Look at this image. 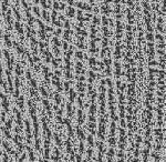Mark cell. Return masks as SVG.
I'll return each instance as SVG.
<instances>
[{
  "label": "cell",
  "instance_id": "ba28073f",
  "mask_svg": "<svg viewBox=\"0 0 166 162\" xmlns=\"http://www.w3.org/2000/svg\"><path fill=\"white\" fill-rule=\"evenodd\" d=\"M33 11H34V14H37V16H40V12H39V9H38L37 7H34V8H33Z\"/></svg>",
  "mask_w": 166,
  "mask_h": 162
},
{
  "label": "cell",
  "instance_id": "8992f818",
  "mask_svg": "<svg viewBox=\"0 0 166 162\" xmlns=\"http://www.w3.org/2000/svg\"><path fill=\"white\" fill-rule=\"evenodd\" d=\"M4 147H5V149H7L8 152H11V149H10V147H9V145H8L7 142H4Z\"/></svg>",
  "mask_w": 166,
  "mask_h": 162
},
{
  "label": "cell",
  "instance_id": "30bf717a",
  "mask_svg": "<svg viewBox=\"0 0 166 162\" xmlns=\"http://www.w3.org/2000/svg\"><path fill=\"white\" fill-rule=\"evenodd\" d=\"M1 37H2V35H1V30H0V38H1Z\"/></svg>",
  "mask_w": 166,
  "mask_h": 162
},
{
  "label": "cell",
  "instance_id": "52a82bcc",
  "mask_svg": "<svg viewBox=\"0 0 166 162\" xmlns=\"http://www.w3.org/2000/svg\"><path fill=\"white\" fill-rule=\"evenodd\" d=\"M14 14H16V16H17V19H18V20H20V19H21V17H20V14H19V11H18V10H16V8H14Z\"/></svg>",
  "mask_w": 166,
  "mask_h": 162
},
{
  "label": "cell",
  "instance_id": "277c9868",
  "mask_svg": "<svg viewBox=\"0 0 166 162\" xmlns=\"http://www.w3.org/2000/svg\"><path fill=\"white\" fill-rule=\"evenodd\" d=\"M23 99H24L23 97H21V98H20V100L18 101V104L20 106L21 109H23V107H24V106H23Z\"/></svg>",
  "mask_w": 166,
  "mask_h": 162
},
{
  "label": "cell",
  "instance_id": "5b68a950",
  "mask_svg": "<svg viewBox=\"0 0 166 162\" xmlns=\"http://www.w3.org/2000/svg\"><path fill=\"white\" fill-rule=\"evenodd\" d=\"M16 71H17V75H19L20 76L21 73H22V70H21V67L18 65V66H16Z\"/></svg>",
  "mask_w": 166,
  "mask_h": 162
},
{
  "label": "cell",
  "instance_id": "7a4b0ae2",
  "mask_svg": "<svg viewBox=\"0 0 166 162\" xmlns=\"http://www.w3.org/2000/svg\"><path fill=\"white\" fill-rule=\"evenodd\" d=\"M16 28H17V30L19 33H21V35L23 33V30H22V28H21V24H20V22H19V20L16 22Z\"/></svg>",
  "mask_w": 166,
  "mask_h": 162
},
{
  "label": "cell",
  "instance_id": "8fae6325",
  "mask_svg": "<svg viewBox=\"0 0 166 162\" xmlns=\"http://www.w3.org/2000/svg\"><path fill=\"white\" fill-rule=\"evenodd\" d=\"M34 2H36V4H37V2H38V0H34Z\"/></svg>",
  "mask_w": 166,
  "mask_h": 162
},
{
  "label": "cell",
  "instance_id": "3957f363",
  "mask_svg": "<svg viewBox=\"0 0 166 162\" xmlns=\"http://www.w3.org/2000/svg\"><path fill=\"white\" fill-rule=\"evenodd\" d=\"M5 42L8 47H11V42H10V39H9V35H5Z\"/></svg>",
  "mask_w": 166,
  "mask_h": 162
},
{
  "label": "cell",
  "instance_id": "9c48e42d",
  "mask_svg": "<svg viewBox=\"0 0 166 162\" xmlns=\"http://www.w3.org/2000/svg\"><path fill=\"white\" fill-rule=\"evenodd\" d=\"M11 123H12V120H9L7 122V129H11Z\"/></svg>",
  "mask_w": 166,
  "mask_h": 162
},
{
  "label": "cell",
  "instance_id": "6da1fadb",
  "mask_svg": "<svg viewBox=\"0 0 166 162\" xmlns=\"http://www.w3.org/2000/svg\"><path fill=\"white\" fill-rule=\"evenodd\" d=\"M2 106H4L5 111H8V110H9V102H8L7 98H5V97H4V102H2Z\"/></svg>",
  "mask_w": 166,
  "mask_h": 162
}]
</instances>
